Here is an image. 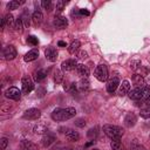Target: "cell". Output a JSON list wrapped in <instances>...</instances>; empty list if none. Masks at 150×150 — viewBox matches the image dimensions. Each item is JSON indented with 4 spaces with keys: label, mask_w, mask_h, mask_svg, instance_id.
Wrapping results in <instances>:
<instances>
[{
    "label": "cell",
    "mask_w": 150,
    "mask_h": 150,
    "mask_svg": "<svg viewBox=\"0 0 150 150\" xmlns=\"http://www.w3.org/2000/svg\"><path fill=\"white\" fill-rule=\"evenodd\" d=\"M76 115V109L73 107L69 108H56L52 112V118L56 122H62L73 118Z\"/></svg>",
    "instance_id": "cell-1"
},
{
    "label": "cell",
    "mask_w": 150,
    "mask_h": 150,
    "mask_svg": "<svg viewBox=\"0 0 150 150\" xmlns=\"http://www.w3.org/2000/svg\"><path fill=\"white\" fill-rule=\"evenodd\" d=\"M103 132L111 139V141H117L124 135V129L118 127V125H112V124H105L103 125Z\"/></svg>",
    "instance_id": "cell-2"
},
{
    "label": "cell",
    "mask_w": 150,
    "mask_h": 150,
    "mask_svg": "<svg viewBox=\"0 0 150 150\" xmlns=\"http://www.w3.org/2000/svg\"><path fill=\"white\" fill-rule=\"evenodd\" d=\"M94 75L95 77L100 81V82H105L108 80V76H109V73H108V67L105 64H98L96 68H95V71H94Z\"/></svg>",
    "instance_id": "cell-3"
},
{
    "label": "cell",
    "mask_w": 150,
    "mask_h": 150,
    "mask_svg": "<svg viewBox=\"0 0 150 150\" xmlns=\"http://www.w3.org/2000/svg\"><path fill=\"white\" fill-rule=\"evenodd\" d=\"M120 84H121V82H120L118 75H112L107 81V91L110 93V94H112L117 89V87H120Z\"/></svg>",
    "instance_id": "cell-4"
},
{
    "label": "cell",
    "mask_w": 150,
    "mask_h": 150,
    "mask_svg": "<svg viewBox=\"0 0 150 150\" xmlns=\"http://www.w3.org/2000/svg\"><path fill=\"white\" fill-rule=\"evenodd\" d=\"M21 84H22V93L23 94H29L33 89H34V82L32 81V79L27 75H25L21 80Z\"/></svg>",
    "instance_id": "cell-5"
},
{
    "label": "cell",
    "mask_w": 150,
    "mask_h": 150,
    "mask_svg": "<svg viewBox=\"0 0 150 150\" xmlns=\"http://www.w3.org/2000/svg\"><path fill=\"white\" fill-rule=\"evenodd\" d=\"M40 116H41V111H40L39 109H36V108L27 109V110L23 112V118H25V120H29V121L38 120Z\"/></svg>",
    "instance_id": "cell-6"
},
{
    "label": "cell",
    "mask_w": 150,
    "mask_h": 150,
    "mask_svg": "<svg viewBox=\"0 0 150 150\" xmlns=\"http://www.w3.org/2000/svg\"><path fill=\"white\" fill-rule=\"evenodd\" d=\"M5 95H6L7 98L18 101V100H20V97H21V90H19L16 87H9V88L5 91Z\"/></svg>",
    "instance_id": "cell-7"
},
{
    "label": "cell",
    "mask_w": 150,
    "mask_h": 150,
    "mask_svg": "<svg viewBox=\"0 0 150 150\" xmlns=\"http://www.w3.org/2000/svg\"><path fill=\"white\" fill-rule=\"evenodd\" d=\"M53 25L57 29H63V28H66L68 26V20H67V18H64L62 15H55Z\"/></svg>",
    "instance_id": "cell-8"
},
{
    "label": "cell",
    "mask_w": 150,
    "mask_h": 150,
    "mask_svg": "<svg viewBox=\"0 0 150 150\" xmlns=\"http://www.w3.org/2000/svg\"><path fill=\"white\" fill-rule=\"evenodd\" d=\"M4 56L6 60H14L16 57V49L13 45H8L4 48Z\"/></svg>",
    "instance_id": "cell-9"
},
{
    "label": "cell",
    "mask_w": 150,
    "mask_h": 150,
    "mask_svg": "<svg viewBox=\"0 0 150 150\" xmlns=\"http://www.w3.org/2000/svg\"><path fill=\"white\" fill-rule=\"evenodd\" d=\"M76 67H77V62L75 59H68V60L63 61L61 64L62 71H70V70L76 69Z\"/></svg>",
    "instance_id": "cell-10"
},
{
    "label": "cell",
    "mask_w": 150,
    "mask_h": 150,
    "mask_svg": "<svg viewBox=\"0 0 150 150\" xmlns=\"http://www.w3.org/2000/svg\"><path fill=\"white\" fill-rule=\"evenodd\" d=\"M57 55H59V53H57V50H56L55 47H47L45 49V56L50 62H55L56 59H57Z\"/></svg>",
    "instance_id": "cell-11"
},
{
    "label": "cell",
    "mask_w": 150,
    "mask_h": 150,
    "mask_svg": "<svg viewBox=\"0 0 150 150\" xmlns=\"http://www.w3.org/2000/svg\"><path fill=\"white\" fill-rule=\"evenodd\" d=\"M129 91H130V82H129L128 80H123L122 83H121L120 87H118L117 94H118L120 96H124V95L129 94Z\"/></svg>",
    "instance_id": "cell-12"
},
{
    "label": "cell",
    "mask_w": 150,
    "mask_h": 150,
    "mask_svg": "<svg viewBox=\"0 0 150 150\" xmlns=\"http://www.w3.org/2000/svg\"><path fill=\"white\" fill-rule=\"evenodd\" d=\"M136 122H137V117L134 112H128L127 116L124 117V124L128 128H132L136 124Z\"/></svg>",
    "instance_id": "cell-13"
},
{
    "label": "cell",
    "mask_w": 150,
    "mask_h": 150,
    "mask_svg": "<svg viewBox=\"0 0 150 150\" xmlns=\"http://www.w3.org/2000/svg\"><path fill=\"white\" fill-rule=\"evenodd\" d=\"M89 84H90V83H89L88 79H87V77H82V79L76 83L77 90L81 91V93H86V91L89 90Z\"/></svg>",
    "instance_id": "cell-14"
},
{
    "label": "cell",
    "mask_w": 150,
    "mask_h": 150,
    "mask_svg": "<svg viewBox=\"0 0 150 150\" xmlns=\"http://www.w3.org/2000/svg\"><path fill=\"white\" fill-rule=\"evenodd\" d=\"M64 136L70 142H75V141H79L80 139V134L77 131H75L74 129H66Z\"/></svg>",
    "instance_id": "cell-15"
},
{
    "label": "cell",
    "mask_w": 150,
    "mask_h": 150,
    "mask_svg": "<svg viewBox=\"0 0 150 150\" xmlns=\"http://www.w3.org/2000/svg\"><path fill=\"white\" fill-rule=\"evenodd\" d=\"M129 97L131 100H135V101H142V88H138V87H135L134 89H131L129 91Z\"/></svg>",
    "instance_id": "cell-16"
},
{
    "label": "cell",
    "mask_w": 150,
    "mask_h": 150,
    "mask_svg": "<svg viewBox=\"0 0 150 150\" xmlns=\"http://www.w3.org/2000/svg\"><path fill=\"white\" fill-rule=\"evenodd\" d=\"M20 150H39V148L36 144H34L30 141H21Z\"/></svg>",
    "instance_id": "cell-17"
},
{
    "label": "cell",
    "mask_w": 150,
    "mask_h": 150,
    "mask_svg": "<svg viewBox=\"0 0 150 150\" xmlns=\"http://www.w3.org/2000/svg\"><path fill=\"white\" fill-rule=\"evenodd\" d=\"M38 56H39V50H38V49H32V50H29L28 53L25 54L23 60H25L26 62H30V61L36 60Z\"/></svg>",
    "instance_id": "cell-18"
},
{
    "label": "cell",
    "mask_w": 150,
    "mask_h": 150,
    "mask_svg": "<svg viewBox=\"0 0 150 150\" xmlns=\"http://www.w3.org/2000/svg\"><path fill=\"white\" fill-rule=\"evenodd\" d=\"M132 81H134V84L138 88H143L145 86V81H144V77L143 75L141 74H134L132 75Z\"/></svg>",
    "instance_id": "cell-19"
},
{
    "label": "cell",
    "mask_w": 150,
    "mask_h": 150,
    "mask_svg": "<svg viewBox=\"0 0 150 150\" xmlns=\"http://www.w3.org/2000/svg\"><path fill=\"white\" fill-rule=\"evenodd\" d=\"M76 73L81 76V77H88V75H89V73H90V70H89V68L87 67V66H84V64H77V67H76Z\"/></svg>",
    "instance_id": "cell-20"
},
{
    "label": "cell",
    "mask_w": 150,
    "mask_h": 150,
    "mask_svg": "<svg viewBox=\"0 0 150 150\" xmlns=\"http://www.w3.org/2000/svg\"><path fill=\"white\" fill-rule=\"evenodd\" d=\"M55 142V136H53V135H45L43 137H42V139H41V143H42V146L43 148H48V146H50L53 143Z\"/></svg>",
    "instance_id": "cell-21"
},
{
    "label": "cell",
    "mask_w": 150,
    "mask_h": 150,
    "mask_svg": "<svg viewBox=\"0 0 150 150\" xmlns=\"http://www.w3.org/2000/svg\"><path fill=\"white\" fill-rule=\"evenodd\" d=\"M46 76H47V71L45 69H39V70L34 71V76L33 77H34V80L36 82H42L46 79Z\"/></svg>",
    "instance_id": "cell-22"
},
{
    "label": "cell",
    "mask_w": 150,
    "mask_h": 150,
    "mask_svg": "<svg viewBox=\"0 0 150 150\" xmlns=\"http://www.w3.org/2000/svg\"><path fill=\"white\" fill-rule=\"evenodd\" d=\"M32 20H33V22H34L35 26L40 25V23L42 22V20H43V15H42V13H41L39 9L35 11V12L33 13V15H32Z\"/></svg>",
    "instance_id": "cell-23"
},
{
    "label": "cell",
    "mask_w": 150,
    "mask_h": 150,
    "mask_svg": "<svg viewBox=\"0 0 150 150\" xmlns=\"http://www.w3.org/2000/svg\"><path fill=\"white\" fill-rule=\"evenodd\" d=\"M80 47H81V42H80L79 40H74V41L69 45V47H68V52H69L70 54H75L76 52H79Z\"/></svg>",
    "instance_id": "cell-24"
},
{
    "label": "cell",
    "mask_w": 150,
    "mask_h": 150,
    "mask_svg": "<svg viewBox=\"0 0 150 150\" xmlns=\"http://www.w3.org/2000/svg\"><path fill=\"white\" fill-rule=\"evenodd\" d=\"M130 149H131V150H146L145 146H144L143 144H141L137 138H134V139L131 141V143H130Z\"/></svg>",
    "instance_id": "cell-25"
},
{
    "label": "cell",
    "mask_w": 150,
    "mask_h": 150,
    "mask_svg": "<svg viewBox=\"0 0 150 150\" xmlns=\"http://www.w3.org/2000/svg\"><path fill=\"white\" fill-rule=\"evenodd\" d=\"M34 134H38V135H43V134H47L48 132V129L46 125H42V124H38L34 127L33 129Z\"/></svg>",
    "instance_id": "cell-26"
},
{
    "label": "cell",
    "mask_w": 150,
    "mask_h": 150,
    "mask_svg": "<svg viewBox=\"0 0 150 150\" xmlns=\"http://www.w3.org/2000/svg\"><path fill=\"white\" fill-rule=\"evenodd\" d=\"M23 22H22V20H21V18H18V19H15V22H14V26H13V28H14V30L15 32H19V33H22V30H23Z\"/></svg>",
    "instance_id": "cell-27"
},
{
    "label": "cell",
    "mask_w": 150,
    "mask_h": 150,
    "mask_svg": "<svg viewBox=\"0 0 150 150\" xmlns=\"http://www.w3.org/2000/svg\"><path fill=\"white\" fill-rule=\"evenodd\" d=\"M110 146H111L112 150H127L125 146H124V144H122V142H120V139H117V141H111Z\"/></svg>",
    "instance_id": "cell-28"
},
{
    "label": "cell",
    "mask_w": 150,
    "mask_h": 150,
    "mask_svg": "<svg viewBox=\"0 0 150 150\" xmlns=\"http://www.w3.org/2000/svg\"><path fill=\"white\" fill-rule=\"evenodd\" d=\"M22 4H25V1L23 0H21V1H18V0H13V1H9L8 4H7V9H9V11H12V9H16L20 5H22Z\"/></svg>",
    "instance_id": "cell-29"
},
{
    "label": "cell",
    "mask_w": 150,
    "mask_h": 150,
    "mask_svg": "<svg viewBox=\"0 0 150 150\" xmlns=\"http://www.w3.org/2000/svg\"><path fill=\"white\" fill-rule=\"evenodd\" d=\"M54 81H55V83H57V84L63 81V71H62V70L56 69V70L54 71Z\"/></svg>",
    "instance_id": "cell-30"
},
{
    "label": "cell",
    "mask_w": 150,
    "mask_h": 150,
    "mask_svg": "<svg viewBox=\"0 0 150 150\" xmlns=\"http://www.w3.org/2000/svg\"><path fill=\"white\" fill-rule=\"evenodd\" d=\"M20 18H21V20H22L23 25H25L26 27H28V26H29V21H30V16H29V13H28V11H27V9H25V11H23V13H22V15H21Z\"/></svg>",
    "instance_id": "cell-31"
},
{
    "label": "cell",
    "mask_w": 150,
    "mask_h": 150,
    "mask_svg": "<svg viewBox=\"0 0 150 150\" xmlns=\"http://www.w3.org/2000/svg\"><path fill=\"white\" fill-rule=\"evenodd\" d=\"M150 97V88L149 87H146V86H144L143 88H142V101L144 102L146 98H149Z\"/></svg>",
    "instance_id": "cell-32"
},
{
    "label": "cell",
    "mask_w": 150,
    "mask_h": 150,
    "mask_svg": "<svg viewBox=\"0 0 150 150\" xmlns=\"http://www.w3.org/2000/svg\"><path fill=\"white\" fill-rule=\"evenodd\" d=\"M41 6L43 7V9H46L48 12H50L52 8H53V4H52L50 0H42L41 1Z\"/></svg>",
    "instance_id": "cell-33"
},
{
    "label": "cell",
    "mask_w": 150,
    "mask_h": 150,
    "mask_svg": "<svg viewBox=\"0 0 150 150\" xmlns=\"http://www.w3.org/2000/svg\"><path fill=\"white\" fill-rule=\"evenodd\" d=\"M4 19H5V22H6V25H7V26H14L15 20H14V16H13L11 13H8Z\"/></svg>",
    "instance_id": "cell-34"
},
{
    "label": "cell",
    "mask_w": 150,
    "mask_h": 150,
    "mask_svg": "<svg viewBox=\"0 0 150 150\" xmlns=\"http://www.w3.org/2000/svg\"><path fill=\"white\" fill-rule=\"evenodd\" d=\"M27 43H29L30 46H38V43H39V40H38V38L36 36H34V35H29L28 38H27Z\"/></svg>",
    "instance_id": "cell-35"
},
{
    "label": "cell",
    "mask_w": 150,
    "mask_h": 150,
    "mask_svg": "<svg viewBox=\"0 0 150 150\" xmlns=\"http://www.w3.org/2000/svg\"><path fill=\"white\" fill-rule=\"evenodd\" d=\"M87 136H88L90 139L95 141V138L97 137V128H95V129H89V131L87 132Z\"/></svg>",
    "instance_id": "cell-36"
},
{
    "label": "cell",
    "mask_w": 150,
    "mask_h": 150,
    "mask_svg": "<svg viewBox=\"0 0 150 150\" xmlns=\"http://www.w3.org/2000/svg\"><path fill=\"white\" fill-rule=\"evenodd\" d=\"M139 115H141L142 118H145V120L150 118V109H149V108H146V109H141Z\"/></svg>",
    "instance_id": "cell-37"
},
{
    "label": "cell",
    "mask_w": 150,
    "mask_h": 150,
    "mask_svg": "<svg viewBox=\"0 0 150 150\" xmlns=\"http://www.w3.org/2000/svg\"><path fill=\"white\" fill-rule=\"evenodd\" d=\"M8 145V138L7 137H1L0 138V150H5Z\"/></svg>",
    "instance_id": "cell-38"
},
{
    "label": "cell",
    "mask_w": 150,
    "mask_h": 150,
    "mask_svg": "<svg viewBox=\"0 0 150 150\" xmlns=\"http://www.w3.org/2000/svg\"><path fill=\"white\" fill-rule=\"evenodd\" d=\"M64 5H66V2H64V1H62V0H59V1H56V13H60V12H62V9H63Z\"/></svg>",
    "instance_id": "cell-39"
},
{
    "label": "cell",
    "mask_w": 150,
    "mask_h": 150,
    "mask_svg": "<svg viewBox=\"0 0 150 150\" xmlns=\"http://www.w3.org/2000/svg\"><path fill=\"white\" fill-rule=\"evenodd\" d=\"M74 123H75V125H76V127H79V128H84V127H86V124H87L86 120H83V118H77Z\"/></svg>",
    "instance_id": "cell-40"
},
{
    "label": "cell",
    "mask_w": 150,
    "mask_h": 150,
    "mask_svg": "<svg viewBox=\"0 0 150 150\" xmlns=\"http://www.w3.org/2000/svg\"><path fill=\"white\" fill-rule=\"evenodd\" d=\"M77 57L81 59V60H84V59L88 57V53H87L86 50H80V52L77 53Z\"/></svg>",
    "instance_id": "cell-41"
},
{
    "label": "cell",
    "mask_w": 150,
    "mask_h": 150,
    "mask_svg": "<svg viewBox=\"0 0 150 150\" xmlns=\"http://www.w3.org/2000/svg\"><path fill=\"white\" fill-rule=\"evenodd\" d=\"M139 66H141V62H139V61H132V62L130 63V68L134 69V70H136L137 68H139Z\"/></svg>",
    "instance_id": "cell-42"
},
{
    "label": "cell",
    "mask_w": 150,
    "mask_h": 150,
    "mask_svg": "<svg viewBox=\"0 0 150 150\" xmlns=\"http://www.w3.org/2000/svg\"><path fill=\"white\" fill-rule=\"evenodd\" d=\"M36 94H38V95H39L40 97H42V96H43V95L46 94V90H45V89H43L42 87H39V88L36 89Z\"/></svg>",
    "instance_id": "cell-43"
},
{
    "label": "cell",
    "mask_w": 150,
    "mask_h": 150,
    "mask_svg": "<svg viewBox=\"0 0 150 150\" xmlns=\"http://www.w3.org/2000/svg\"><path fill=\"white\" fill-rule=\"evenodd\" d=\"M80 14L81 15H89V12L86 9H80Z\"/></svg>",
    "instance_id": "cell-44"
},
{
    "label": "cell",
    "mask_w": 150,
    "mask_h": 150,
    "mask_svg": "<svg viewBox=\"0 0 150 150\" xmlns=\"http://www.w3.org/2000/svg\"><path fill=\"white\" fill-rule=\"evenodd\" d=\"M144 104L146 105V108H149V109H150V97H149V98H146V100L144 101Z\"/></svg>",
    "instance_id": "cell-45"
},
{
    "label": "cell",
    "mask_w": 150,
    "mask_h": 150,
    "mask_svg": "<svg viewBox=\"0 0 150 150\" xmlns=\"http://www.w3.org/2000/svg\"><path fill=\"white\" fill-rule=\"evenodd\" d=\"M57 45H59L60 47H66V46H67L64 41H59V42H57Z\"/></svg>",
    "instance_id": "cell-46"
},
{
    "label": "cell",
    "mask_w": 150,
    "mask_h": 150,
    "mask_svg": "<svg viewBox=\"0 0 150 150\" xmlns=\"http://www.w3.org/2000/svg\"><path fill=\"white\" fill-rule=\"evenodd\" d=\"M94 142H95V141H90V142H88V143H86V144H84V148H87V146H90L91 144H94Z\"/></svg>",
    "instance_id": "cell-47"
},
{
    "label": "cell",
    "mask_w": 150,
    "mask_h": 150,
    "mask_svg": "<svg viewBox=\"0 0 150 150\" xmlns=\"http://www.w3.org/2000/svg\"><path fill=\"white\" fill-rule=\"evenodd\" d=\"M91 150H100V149H97V148H93Z\"/></svg>",
    "instance_id": "cell-48"
},
{
    "label": "cell",
    "mask_w": 150,
    "mask_h": 150,
    "mask_svg": "<svg viewBox=\"0 0 150 150\" xmlns=\"http://www.w3.org/2000/svg\"><path fill=\"white\" fill-rule=\"evenodd\" d=\"M64 150H73V149H64Z\"/></svg>",
    "instance_id": "cell-49"
},
{
    "label": "cell",
    "mask_w": 150,
    "mask_h": 150,
    "mask_svg": "<svg viewBox=\"0 0 150 150\" xmlns=\"http://www.w3.org/2000/svg\"><path fill=\"white\" fill-rule=\"evenodd\" d=\"M149 137H150V136H149Z\"/></svg>",
    "instance_id": "cell-50"
}]
</instances>
